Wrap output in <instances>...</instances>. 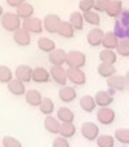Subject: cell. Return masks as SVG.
I'll return each mask as SVG.
<instances>
[{"label": "cell", "mask_w": 129, "mask_h": 147, "mask_svg": "<svg viewBox=\"0 0 129 147\" xmlns=\"http://www.w3.org/2000/svg\"><path fill=\"white\" fill-rule=\"evenodd\" d=\"M69 23L76 31H82L84 28V17L80 11H73L69 16Z\"/></svg>", "instance_id": "cell-28"}, {"label": "cell", "mask_w": 129, "mask_h": 147, "mask_svg": "<svg viewBox=\"0 0 129 147\" xmlns=\"http://www.w3.org/2000/svg\"><path fill=\"white\" fill-rule=\"evenodd\" d=\"M55 109H56L55 108V102L52 101L49 97H44L41 105H39V111L44 113L45 116H49V115H52L55 112Z\"/></svg>", "instance_id": "cell-31"}, {"label": "cell", "mask_w": 129, "mask_h": 147, "mask_svg": "<svg viewBox=\"0 0 129 147\" xmlns=\"http://www.w3.org/2000/svg\"><path fill=\"white\" fill-rule=\"evenodd\" d=\"M13 41L18 46H30L31 45V34L28 31H25L23 28H20L18 31H16L13 34Z\"/></svg>", "instance_id": "cell-17"}, {"label": "cell", "mask_w": 129, "mask_h": 147, "mask_svg": "<svg viewBox=\"0 0 129 147\" xmlns=\"http://www.w3.org/2000/svg\"><path fill=\"white\" fill-rule=\"evenodd\" d=\"M51 80V73L49 70L42 66H38V67L32 69V81L36 84H45Z\"/></svg>", "instance_id": "cell-15"}, {"label": "cell", "mask_w": 129, "mask_h": 147, "mask_svg": "<svg viewBox=\"0 0 129 147\" xmlns=\"http://www.w3.org/2000/svg\"><path fill=\"white\" fill-rule=\"evenodd\" d=\"M118 21L125 27H129V9H124V11L121 13V16L118 18Z\"/></svg>", "instance_id": "cell-42"}, {"label": "cell", "mask_w": 129, "mask_h": 147, "mask_svg": "<svg viewBox=\"0 0 129 147\" xmlns=\"http://www.w3.org/2000/svg\"><path fill=\"white\" fill-rule=\"evenodd\" d=\"M111 0H95V4H94V11H97L98 14L100 13H105L107 7L109 4Z\"/></svg>", "instance_id": "cell-40"}, {"label": "cell", "mask_w": 129, "mask_h": 147, "mask_svg": "<svg viewBox=\"0 0 129 147\" xmlns=\"http://www.w3.org/2000/svg\"><path fill=\"white\" fill-rule=\"evenodd\" d=\"M68 80L70 81L73 86H84L87 83V77L86 73L82 69H74V67H68Z\"/></svg>", "instance_id": "cell-8"}, {"label": "cell", "mask_w": 129, "mask_h": 147, "mask_svg": "<svg viewBox=\"0 0 129 147\" xmlns=\"http://www.w3.org/2000/svg\"><path fill=\"white\" fill-rule=\"evenodd\" d=\"M87 62V56L86 53L77 49H72L68 52V59H66V65L68 67H74V69H83L86 66Z\"/></svg>", "instance_id": "cell-2"}, {"label": "cell", "mask_w": 129, "mask_h": 147, "mask_svg": "<svg viewBox=\"0 0 129 147\" xmlns=\"http://www.w3.org/2000/svg\"><path fill=\"white\" fill-rule=\"evenodd\" d=\"M100 62L101 63H107V65H115V62H117L118 59V55L115 51H111V49H103L101 52H100Z\"/></svg>", "instance_id": "cell-26"}, {"label": "cell", "mask_w": 129, "mask_h": 147, "mask_svg": "<svg viewBox=\"0 0 129 147\" xmlns=\"http://www.w3.org/2000/svg\"><path fill=\"white\" fill-rule=\"evenodd\" d=\"M79 105H80V108H82L83 111L87 113L94 112L95 111V107H97L95 100H94V95H90V94L83 95L82 98H80V101H79Z\"/></svg>", "instance_id": "cell-23"}, {"label": "cell", "mask_w": 129, "mask_h": 147, "mask_svg": "<svg viewBox=\"0 0 129 147\" xmlns=\"http://www.w3.org/2000/svg\"><path fill=\"white\" fill-rule=\"evenodd\" d=\"M21 28L25 30V31H28L30 34H41V32H44L42 20L38 18V17H31V18L24 20Z\"/></svg>", "instance_id": "cell-6"}, {"label": "cell", "mask_w": 129, "mask_h": 147, "mask_svg": "<svg viewBox=\"0 0 129 147\" xmlns=\"http://www.w3.org/2000/svg\"><path fill=\"white\" fill-rule=\"evenodd\" d=\"M7 90L11 92L13 95H16V97H21V95H25V92H27V88H25V83L23 81H20V80H17L16 77L7 84Z\"/></svg>", "instance_id": "cell-18"}, {"label": "cell", "mask_w": 129, "mask_h": 147, "mask_svg": "<svg viewBox=\"0 0 129 147\" xmlns=\"http://www.w3.org/2000/svg\"><path fill=\"white\" fill-rule=\"evenodd\" d=\"M24 98H25V102H27L30 107H39L44 97H42V94H41L38 90L31 88V90H27Z\"/></svg>", "instance_id": "cell-20"}, {"label": "cell", "mask_w": 129, "mask_h": 147, "mask_svg": "<svg viewBox=\"0 0 129 147\" xmlns=\"http://www.w3.org/2000/svg\"><path fill=\"white\" fill-rule=\"evenodd\" d=\"M52 147H70V143H69L68 139H65V137H62V136H58V137L53 139Z\"/></svg>", "instance_id": "cell-41"}, {"label": "cell", "mask_w": 129, "mask_h": 147, "mask_svg": "<svg viewBox=\"0 0 129 147\" xmlns=\"http://www.w3.org/2000/svg\"><path fill=\"white\" fill-rule=\"evenodd\" d=\"M117 55L122 57H129V39H121L115 49Z\"/></svg>", "instance_id": "cell-37"}, {"label": "cell", "mask_w": 129, "mask_h": 147, "mask_svg": "<svg viewBox=\"0 0 129 147\" xmlns=\"http://www.w3.org/2000/svg\"><path fill=\"white\" fill-rule=\"evenodd\" d=\"M36 45H38V49H39V51H42V52H45V53H51V52H53V51L56 49L55 41L51 39V38H47V36L39 38V39L36 41Z\"/></svg>", "instance_id": "cell-24"}, {"label": "cell", "mask_w": 129, "mask_h": 147, "mask_svg": "<svg viewBox=\"0 0 129 147\" xmlns=\"http://www.w3.org/2000/svg\"><path fill=\"white\" fill-rule=\"evenodd\" d=\"M14 79V73L9 66L0 65V83L3 84H9L11 80Z\"/></svg>", "instance_id": "cell-34"}, {"label": "cell", "mask_w": 129, "mask_h": 147, "mask_svg": "<svg viewBox=\"0 0 129 147\" xmlns=\"http://www.w3.org/2000/svg\"><path fill=\"white\" fill-rule=\"evenodd\" d=\"M44 127H45V130H47V132L52 133V135H59L60 122L58 121V118H56V116L49 115V116H45V119H44Z\"/></svg>", "instance_id": "cell-22"}, {"label": "cell", "mask_w": 129, "mask_h": 147, "mask_svg": "<svg viewBox=\"0 0 129 147\" xmlns=\"http://www.w3.org/2000/svg\"><path fill=\"white\" fill-rule=\"evenodd\" d=\"M98 76H101L103 79H109L111 76H114L117 73V69L114 65H107V63H100L97 67Z\"/></svg>", "instance_id": "cell-29"}, {"label": "cell", "mask_w": 129, "mask_h": 147, "mask_svg": "<svg viewBox=\"0 0 129 147\" xmlns=\"http://www.w3.org/2000/svg\"><path fill=\"white\" fill-rule=\"evenodd\" d=\"M114 34L117 35V38L121 41V39H129V27H125L119 21H115V25H114Z\"/></svg>", "instance_id": "cell-33"}, {"label": "cell", "mask_w": 129, "mask_h": 147, "mask_svg": "<svg viewBox=\"0 0 129 147\" xmlns=\"http://www.w3.org/2000/svg\"><path fill=\"white\" fill-rule=\"evenodd\" d=\"M115 118H117V113L112 108L107 107V108H100L97 111V121L104 126H109L115 122Z\"/></svg>", "instance_id": "cell-7"}, {"label": "cell", "mask_w": 129, "mask_h": 147, "mask_svg": "<svg viewBox=\"0 0 129 147\" xmlns=\"http://www.w3.org/2000/svg\"><path fill=\"white\" fill-rule=\"evenodd\" d=\"M49 73H51V79L53 80V83H56L60 87L68 86V81H69L68 71H66V69H63V66H52Z\"/></svg>", "instance_id": "cell-5"}, {"label": "cell", "mask_w": 129, "mask_h": 147, "mask_svg": "<svg viewBox=\"0 0 129 147\" xmlns=\"http://www.w3.org/2000/svg\"><path fill=\"white\" fill-rule=\"evenodd\" d=\"M95 143L98 147H115V137L111 135H100Z\"/></svg>", "instance_id": "cell-35"}, {"label": "cell", "mask_w": 129, "mask_h": 147, "mask_svg": "<svg viewBox=\"0 0 129 147\" xmlns=\"http://www.w3.org/2000/svg\"><path fill=\"white\" fill-rule=\"evenodd\" d=\"M80 133L88 142H95L97 137L100 136V127L94 122H84L80 126Z\"/></svg>", "instance_id": "cell-3"}, {"label": "cell", "mask_w": 129, "mask_h": 147, "mask_svg": "<svg viewBox=\"0 0 129 147\" xmlns=\"http://www.w3.org/2000/svg\"><path fill=\"white\" fill-rule=\"evenodd\" d=\"M3 14H4V10H3V7L0 6V20H1V17H3Z\"/></svg>", "instance_id": "cell-45"}, {"label": "cell", "mask_w": 129, "mask_h": 147, "mask_svg": "<svg viewBox=\"0 0 129 147\" xmlns=\"http://www.w3.org/2000/svg\"><path fill=\"white\" fill-rule=\"evenodd\" d=\"M0 147H1V143H0Z\"/></svg>", "instance_id": "cell-46"}, {"label": "cell", "mask_w": 129, "mask_h": 147, "mask_svg": "<svg viewBox=\"0 0 129 147\" xmlns=\"http://www.w3.org/2000/svg\"><path fill=\"white\" fill-rule=\"evenodd\" d=\"M115 137V142L124 144V146H128L129 144V127H119L115 130L114 133Z\"/></svg>", "instance_id": "cell-32"}, {"label": "cell", "mask_w": 129, "mask_h": 147, "mask_svg": "<svg viewBox=\"0 0 129 147\" xmlns=\"http://www.w3.org/2000/svg\"><path fill=\"white\" fill-rule=\"evenodd\" d=\"M122 11H124V4H122L121 0H111L105 10L107 16L111 17V18H119Z\"/></svg>", "instance_id": "cell-19"}, {"label": "cell", "mask_w": 129, "mask_h": 147, "mask_svg": "<svg viewBox=\"0 0 129 147\" xmlns=\"http://www.w3.org/2000/svg\"><path fill=\"white\" fill-rule=\"evenodd\" d=\"M74 31H76V30L72 27V24L69 23V21H62L60 25H59L56 34H58L59 36H62V38H65V39H70V38L74 36Z\"/></svg>", "instance_id": "cell-25"}, {"label": "cell", "mask_w": 129, "mask_h": 147, "mask_svg": "<svg viewBox=\"0 0 129 147\" xmlns=\"http://www.w3.org/2000/svg\"><path fill=\"white\" fill-rule=\"evenodd\" d=\"M66 59H68V52L62 48H56L53 52L49 53L48 60L52 66H63L66 65Z\"/></svg>", "instance_id": "cell-10"}, {"label": "cell", "mask_w": 129, "mask_h": 147, "mask_svg": "<svg viewBox=\"0 0 129 147\" xmlns=\"http://www.w3.org/2000/svg\"><path fill=\"white\" fill-rule=\"evenodd\" d=\"M62 23L60 17L55 13H51V14H47L42 20V24H44V31H47L49 34H56L58 32L59 25Z\"/></svg>", "instance_id": "cell-4"}, {"label": "cell", "mask_w": 129, "mask_h": 147, "mask_svg": "<svg viewBox=\"0 0 129 147\" xmlns=\"http://www.w3.org/2000/svg\"><path fill=\"white\" fill-rule=\"evenodd\" d=\"M77 133V129L74 123H60V129H59V136L65 137V139H70L74 137Z\"/></svg>", "instance_id": "cell-30"}, {"label": "cell", "mask_w": 129, "mask_h": 147, "mask_svg": "<svg viewBox=\"0 0 129 147\" xmlns=\"http://www.w3.org/2000/svg\"><path fill=\"white\" fill-rule=\"evenodd\" d=\"M125 80H126V84H128V87H129V70L125 73Z\"/></svg>", "instance_id": "cell-44"}, {"label": "cell", "mask_w": 129, "mask_h": 147, "mask_svg": "<svg viewBox=\"0 0 129 147\" xmlns=\"http://www.w3.org/2000/svg\"><path fill=\"white\" fill-rule=\"evenodd\" d=\"M34 11H35V9H34V6L32 4H30L28 1H25L23 4H20L17 9H16V14L21 18V20H27V18H31V17H34Z\"/></svg>", "instance_id": "cell-21"}, {"label": "cell", "mask_w": 129, "mask_h": 147, "mask_svg": "<svg viewBox=\"0 0 129 147\" xmlns=\"http://www.w3.org/2000/svg\"><path fill=\"white\" fill-rule=\"evenodd\" d=\"M14 77L23 83L32 81V67L28 65H20L14 70Z\"/></svg>", "instance_id": "cell-13"}, {"label": "cell", "mask_w": 129, "mask_h": 147, "mask_svg": "<svg viewBox=\"0 0 129 147\" xmlns=\"http://www.w3.org/2000/svg\"><path fill=\"white\" fill-rule=\"evenodd\" d=\"M59 100L65 104H70L77 98V91L73 86H65V87H60L58 91Z\"/></svg>", "instance_id": "cell-12"}, {"label": "cell", "mask_w": 129, "mask_h": 147, "mask_svg": "<svg viewBox=\"0 0 129 147\" xmlns=\"http://www.w3.org/2000/svg\"><path fill=\"white\" fill-rule=\"evenodd\" d=\"M94 4H95V0H80L79 1V11L82 13V14L93 11Z\"/></svg>", "instance_id": "cell-38"}, {"label": "cell", "mask_w": 129, "mask_h": 147, "mask_svg": "<svg viewBox=\"0 0 129 147\" xmlns=\"http://www.w3.org/2000/svg\"><path fill=\"white\" fill-rule=\"evenodd\" d=\"M56 118L60 123H74V112L68 107H60L56 109Z\"/></svg>", "instance_id": "cell-16"}, {"label": "cell", "mask_w": 129, "mask_h": 147, "mask_svg": "<svg viewBox=\"0 0 129 147\" xmlns=\"http://www.w3.org/2000/svg\"><path fill=\"white\" fill-rule=\"evenodd\" d=\"M83 17H84V23L90 24V25H93V27H98L100 24H101V17H100V14L97 11H88V13H84L83 14Z\"/></svg>", "instance_id": "cell-36"}, {"label": "cell", "mask_w": 129, "mask_h": 147, "mask_svg": "<svg viewBox=\"0 0 129 147\" xmlns=\"http://www.w3.org/2000/svg\"><path fill=\"white\" fill-rule=\"evenodd\" d=\"M1 146L3 147H23L21 142L13 136H4L1 140Z\"/></svg>", "instance_id": "cell-39"}, {"label": "cell", "mask_w": 129, "mask_h": 147, "mask_svg": "<svg viewBox=\"0 0 129 147\" xmlns=\"http://www.w3.org/2000/svg\"><path fill=\"white\" fill-rule=\"evenodd\" d=\"M107 84H108L109 90H114L115 92H121L128 88L125 76H119V74H114L109 79H107Z\"/></svg>", "instance_id": "cell-9"}, {"label": "cell", "mask_w": 129, "mask_h": 147, "mask_svg": "<svg viewBox=\"0 0 129 147\" xmlns=\"http://www.w3.org/2000/svg\"><path fill=\"white\" fill-rule=\"evenodd\" d=\"M25 1H27V0H6V3H7L10 7H16V9H17L20 4L25 3Z\"/></svg>", "instance_id": "cell-43"}, {"label": "cell", "mask_w": 129, "mask_h": 147, "mask_svg": "<svg viewBox=\"0 0 129 147\" xmlns=\"http://www.w3.org/2000/svg\"><path fill=\"white\" fill-rule=\"evenodd\" d=\"M118 42L119 39L117 38V35L114 32H105L104 34V38H103V44L101 45L104 46V49H111V51H115L118 46Z\"/></svg>", "instance_id": "cell-27"}, {"label": "cell", "mask_w": 129, "mask_h": 147, "mask_svg": "<svg viewBox=\"0 0 129 147\" xmlns=\"http://www.w3.org/2000/svg\"><path fill=\"white\" fill-rule=\"evenodd\" d=\"M0 24H1V27H3L4 31H9V32H13V34H14L16 31H18V30L21 28L23 21H21V18H20L16 13L6 11L3 14L1 20H0Z\"/></svg>", "instance_id": "cell-1"}, {"label": "cell", "mask_w": 129, "mask_h": 147, "mask_svg": "<svg viewBox=\"0 0 129 147\" xmlns=\"http://www.w3.org/2000/svg\"><path fill=\"white\" fill-rule=\"evenodd\" d=\"M94 100H95V104H97L100 108H107V107H109V105L114 102V95H112L109 91L100 90L95 92Z\"/></svg>", "instance_id": "cell-14"}, {"label": "cell", "mask_w": 129, "mask_h": 147, "mask_svg": "<svg viewBox=\"0 0 129 147\" xmlns=\"http://www.w3.org/2000/svg\"><path fill=\"white\" fill-rule=\"evenodd\" d=\"M104 31L100 28V27H93L88 34H87V42L88 45L93 46V48H97L103 44V38H104Z\"/></svg>", "instance_id": "cell-11"}]
</instances>
